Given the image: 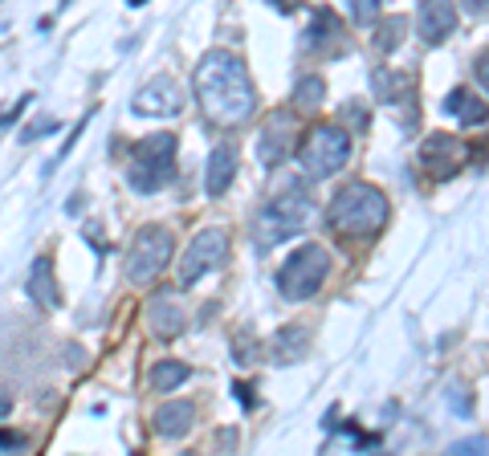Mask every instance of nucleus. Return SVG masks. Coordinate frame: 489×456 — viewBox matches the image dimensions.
Instances as JSON below:
<instances>
[{"label": "nucleus", "instance_id": "obj_30", "mask_svg": "<svg viewBox=\"0 0 489 456\" xmlns=\"http://www.w3.org/2000/svg\"><path fill=\"white\" fill-rule=\"evenodd\" d=\"M469 16H489V0H465Z\"/></svg>", "mask_w": 489, "mask_h": 456}, {"label": "nucleus", "instance_id": "obj_19", "mask_svg": "<svg viewBox=\"0 0 489 456\" xmlns=\"http://www.w3.org/2000/svg\"><path fill=\"white\" fill-rule=\"evenodd\" d=\"M188 379H192V371H188V363H180V358H160V363L151 367V388L155 391H176Z\"/></svg>", "mask_w": 489, "mask_h": 456}, {"label": "nucleus", "instance_id": "obj_7", "mask_svg": "<svg viewBox=\"0 0 489 456\" xmlns=\"http://www.w3.org/2000/svg\"><path fill=\"white\" fill-rule=\"evenodd\" d=\"M351 160V135L338 122H322L306 135L302 143V171L310 180H330L335 171H343V163Z\"/></svg>", "mask_w": 489, "mask_h": 456}, {"label": "nucleus", "instance_id": "obj_8", "mask_svg": "<svg viewBox=\"0 0 489 456\" xmlns=\"http://www.w3.org/2000/svg\"><path fill=\"white\" fill-rule=\"evenodd\" d=\"M224 257H229V233H224V228H200L180 257V285L176 289L196 285L200 277H204L208 269L221 265Z\"/></svg>", "mask_w": 489, "mask_h": 456}, {"label": "nucleus", "instance_id": "obj_17", "mask_svg": "<svg viewBox=\"0 0 489 456\" xmlns=\"http://www.w3.org/2000/svg\"><path fill=\"white\" fill-rule=\"evenodd\" d=\"M310 347V326L306 322H290V326L277 330L274 338V363H298Z\"/></svg>", "mask_w": 489, "mask_h": 456}, {"label": "nucleus", "instance_id": "obj_2", "mask_svg": "<svg viewBox=\"0 0 489 456\" xmlns=\"http://www.w3.org/2000/svg\"><path fill=\"white\" fill-rule=\"evenodd\" d=\"M391 208H388V196L371 183H347L335 200H330V212L327 221L335 233H347V236H371L388 224Z\"/></svg>", "mask_w": 489, "mask_h": 456}, {"label": "nucleus", "instance_id": "obj_32", "mask_svg": "<svg viewBox=\"0 0 489 456\" xmlns=\"http://www.w3.org/2000/svg\"><path fill=\"white\" fill-rule=\"evenodd\" d=\"M130 5H143V0H130Z\"/></svg>", "mask_w": 489, "mask_h": 456}, {"label": "nucleus", "instance_id": "obj_21", "mask_svg": "<svg viewBox=\"0 0 489 456\" xmlns=\"http://www.w3.org/2000/svg\"><path fill=\"white\" fill-rule=\"evenodd\" d=\"M343 37V29H338V16L330 13V8H318L314 13V33H310V49H322L327 41Z\"/></svg>", "mask_w": 489, "mask_h": 456}, {"label": "nucleus", "instance_id": "obj_3", "mask_svg": "<svg viewBox=\"0 0 489 456\" xmlns=\"http://www.w3.org/2000/svg\"><path fill=\"white\" fill-rule=\"evenodd\" d=\"M310 216H314L310 196H306L302 188H286L282 196H274L265 208H261L257 224H253V236H257L261 249H274V244L298 236L302 228L310 224Z\"/></svg>", "mask_w": 489, "mask_h": 456}, {"label": "nucleus", "instance_id": "obj_22", "mask_svg": "<svg viewBox=\"0 0 489 456\" xmlns=\"http://www.w3.org/2000/svg\"><path fill=\"white\" fill-rule=\"evenodd\" d=\"M404 33H408L404 16H388V21L375 29V49H380V54H391V49L400 46V37H404Z\"/></svg>", "mask_w": 489, "mask_h": 456}, {"label": "nucleus", "instance_id": "obj_28", "mask_svg": "<svg viewBox=\"0 0 489 456\" xmlns=\"http://www.w3.org/2000/svg\"><path fill=\"white\" fill-rule=\"evenodd\" d=\"M477 82H482L485 90H489V49L482 54V61H477Z\"/></svg>", "mask_w": 489, "mask_h": 456}, {"label": "nucleus", "instance_id": "obj_1", "mask_svg": "<svg viewBox=\"0 0 489 456\" xmlns=\"http://www.w3.org/2000/svg\"><path fill=\"white\" fill-rule=\"evenodd\" d=\"M196 98L216 127H241L257 110V90L233 54H208L196 66Z\"/></svg>", "mask_w": 489, "mask_h": 456}, {"label": "nucleus", "instance_id": "obj_23", "mask_svg": "<svg viewBox=\"0 0 489 456\" xmlns=\"http://www.w3.org/2000/svg\"><path fill=\"white\" fill-rule=\"evenodd\" d=\"M322 94H327V82L314 74V78H302V82H298V90H294V102H298L302 110H318L322 107Z\"/></svg>", "mask_w": 489, "mask_h": 456}, {"label": "nucleus", "instance_id": "obj_26", "mask_svg": "<svg viewBox=\"0 0 489 456\" xmlns=\"http://www.w3.org/2000/svg\"><path fill=\"white\" fill-rule=\"evenodd\" d=\"M54 130H57V122H54V119H37V122H33V127L21 135V143H33V139H41V135H54Z\"/></svg>", "mask_w": 489, "mask_h": 456}, {"label": "nucleus", "instance_id": "obj_20", "mask_svg": "<svg viewBox=\"0 0 489 456\" xmlns=\"http://www.w3.org/2000/svg\"><path fill=\"white\" fill-rule=\"evenodd\" d=\"M400 94H412V82H408V74L375 69V98H380V102H396Z\"/></svg>", "mask_w": 489, "mask_h": 456}, {"label": "nucleus", "instance_id": "obj_11", "mask_svg": "<svg viewBox=\"0 0 489 456\" xmlns=\"http://www.w3.org/2000/svg\"><path fill=\"white\" fill-rule=\"evenodd\" d=\"M294 139H298V119H294V114H286V110L274 114V119L261 127V135H257V160L265 163V168L290 160Z\"/></svg>", "mask_w": 489, "mask_h": 456}, {"label": "nucleus", "instance_id": "obj_18", "mask_svg": "<svg viewBox=\"0 0 489 456\" xmlns=\"http://www.w3.org/2000/svg\"><path fill=\"white\" fill-rule=\"evenodd\" d=\"M441 110L444 114H453V119H461L465 127H477V122H485L489 119V107L477 94H469V90H453L449 98L441 102Z\"/></svg>", "mask_w": 489, "mask_h": 456}, {"label": "nucleus", "instance_id": "obj_13", "mask_svg": "<svg viewBox=\"0 0 489 456\" xmlns=\"http://www.w3.org/2000/svg\"><path fill=\"white\" fill-rule=\"evenodd\" d=\"M453 29H457V5L453 0H421V8H416V33H421V41L441 46V41L453 37Z\"/></svg>", "mask_w": 489, "mask_h": 456}, {"label": "nucleus", "instance_id": "obj_4", "mask_svg": "<svg viewBox=\"0 0 489 456\" xmlns=\"http://www.w3.org/2000/svg\"><path fill=\"white\" fill-rule=\"evenodd\" d=\"M172 171H176V135L155 130V135H147L143 143H135V151H130L127 183L147 196V192H160L163 183L172 180Z\"/></svg>", "mask_w": 489, "mask_h": 456}, {"label": "nucleus", "instance_id": "obj_15", "mask_svg": "<svg viewBox=\"0 0 489 456\" xmlns=\"http://www.w3.org/2000/svg\"><path fill=\"white\" fill-rule=\"evenodd\" d=\"M192 420H196V408H192L188 399L180 403H163L160 411H155V432L168 436V440H180V436L192 432Z\"/></svg>", "mask_w": 489, "mask_h": 456}, {"label": "nucleus", "instance_id": "obj_16", "mask_svg": "<svg viewBox=\"0 0 489 456\" xmlns=\"http://www.w3.org/2000/svg\"><path fill=\"white\" fill-rule=\"evenodd\" d=\"M29 297L41 306V310H57V282H54V265H49V257H37L29 269Z\"/></svg>", "mask_w": 489, "mask_h": 456}, {"label": "nucleus", "instance_id": "obj_27", "mask_svg": "<svg viewBox=\"0 0 489 456\" xmlns=\"http://www.w3.org/2000/svg\"><path fill=\"white\" fill-rule=\"evenodd\" d=\"M25 444H29V440H25L21 432H8V428H0V449H5V452H16V449H25Z\"/></svg>", "mask_w": 489, "mask_h": 456}, {"label": "nucleus", "instance_id": "obj_12", "mask_svg": "<svg viewBox=\"0 0 489 456\" xmlns=\"http://www.w3.org/2000/svg\"><path fill=\"white\" fill-rule=\"evenodd\" d=\"M183 306H180V294L176 289H155L151 302H147V330H151L155 338H176L183 335Z\"/></svg>", "mask_w": 489, "mask_h": 456}, {"label": "nucleus", "instance_id": "obj_31", "mask_svg": "<svg viewBox=\"0 0 489 456\" xmlns=\"http://www.w3.org/2000/svg\"><path fill=\"white\" fill-rule=\"evenodd\" d=\"M265 5H274L277 13H294V8H298V0H265Z\"/></svg>", "mask_w": 489, "mask_h": 456}, {"label": "nucleus", "instance_id": "obj_10", "mask_svg": "<svg viewBox=\"0 0 489 456\" xmlns=\"http://www.w3.org/2000/svg\"><path fill=\"white\" fill-rule=\"evenodd\" d=\"M130 110L147 114V119H172V114L183 110V90L176 78L155 74L147 86H139V94L130 98Z\"/></svg>", "mask_w": 489, "mask_h": 456}, {"label": "nucleus", "instance_id": "obj_29", "mask_svg": "<svg viewBox=\"0 0 489 456\" xmlns=\"http://www.w3.org/2000/svg\"><path fill=\"white\" fill-rule=\"evenodd\" d=\"M453 452H485V440H461L453 444Z\"/></svg>", "mask_w": 489, "mask_h": 456}, {"label": "nucleus", "instance_id": "obj_25", "mask_svg": "<svg viewBox=\"0 0 489 456\" xmlns=\"http://www.w3.org/2000/svg\"><path fill=\"white\" fill-rule=\"evenodd\" d=\"M347 5H351V13H355L359 25H367L375 13H380V0H347Z\"/></svg>", "mask_w": 489, "mask_h": 456}, {"label": "nucleus", "instance_id": "obj_5", "mask_svg": "<svg viewBox=\"0 0 489 456\" xmlns=\"http://www.w3.org/2000/svg\"><path fill=\"white\" fill-rule=\"evenodd\" d=\"M327 277H330V253L322 249V244H302V249L290 253V257L282 261V269H277V289H282V297H290V302H306V297H314L327 285Z\"/></svg>", "mask_w": 489, "mask_h": 456}, {"label": "nucleus", "instance_id": "obj_6", "mask_svg": "<svg viewBox=\"0 0 489 456\" xmlns=\"http://www.w3.org/2000/svg\"><path fill=\"white\" fill-rule=\"evenodd\" d=\"M176 257V236L163 224H147L143 233L130 241L127 253V282L130 285H151Z\"/></svg>", "mask_w": 489, "mask_h": 456}, {"label": "nucleus", "instance_id": "obj_9", "mask_svg": "<svg viewBox=\"0 0 489 456\" xmlns=\"http://www.w3.org/2000/svg\"><path fill=\"white\" fill-rule=\"evenodd\" d=\"M465 160H469L465 143L457 135H449V130H436V135H428L421 143V163L432 180H453L465 168Z\"/></svg>", "mask_w": 489, "mask_h": 456}, {"label": "nucleus", "instance_id": "obj_14", "mask_svg": "<svg viewBox=\"0 0 489 456\" xmlns=\"http://www.w3.org/2000/svg\"><path fill=\"white\" fill-rule=\"evenodd\" d=\"M233 180H237V147L233 143L213 147V155H208V171H204L208 196H224V192L233 188Z\"/></svg>", "mask_w": 489, "mask_h": 456}, {"label": "nucleus", "instance_id": "obj_24", "mask_svg": "<svg viewBox=\"0 0 489 456\" xmlns=\"http://www.w3.org/2000/svg\"><path fill=\"white\" fill-rule=\"evenodd\" d=\"M449 403H453V411H457L461 420H469V416H473V403H469L465 388H449Z\"/></svg>", "mask_w": 489, "mask_h": 456}]
</instances>
